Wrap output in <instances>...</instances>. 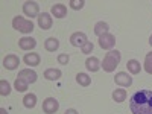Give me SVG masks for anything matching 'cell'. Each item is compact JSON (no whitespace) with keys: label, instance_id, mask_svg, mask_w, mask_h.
Returning a JSON list of instances; mask_svg holds the SVG:
<instances>
[{"label":"cell","instance_id":"277c9868","mask_svg":"<svg viewBox=\"0 0 152 114\" xmlns=\"http://www.w3.org/2000/svg\"><path fill=\"white\" fill-rule=\"evenodd\" d=\"M59 108V102L55 97H47L43 102V111L46 114H55Z\"/></svg>","mask_w":152,"mask_h":114},{"label":"cell","instance_id":"3957f363","mask_svg":"<svg viewBox=\"0 0 152 114\" xmlns=\"http://www.w3.org/2000/svg\"><path fill=\"white\" fill-rule=\"evenodd\" d=\"M12 28L18 32H21V34H31L34 31V23L31 20H26V18L17 15L12 20Z\"/></svg>","mask_w":152,"mask_h":114},{"label":"cell","instance_id":"5b68a950","mask_svg":"<svg viewBox=\"0 0 152 114\" xmlns=\"http://www.w3.org/2000/svg\"><path fill=\"white\" fill-rule=\"evenodd\" d=\"M114 44H116V38H114L113 34L107 32V34L99 37V46L102 47V49H110L111 50L114 47Z\"/></svg>","mask_w":152,"mask_h":114},{"label":"cell","instance_id":"8992f818","mask_svg":"<svg viewBox=\"0 0 152 114\" xmlns=\"http://www.w3.org/2000/svg\"><path fill=\"white\" fill-rule=\"evenodd\" d=\"M23 12L26 14L28 17H38L40 14V6H38V3L37 2H24V5H23Z\"/></svg>","mask_w":152,"mask_h":114},{"label":"cell","instance_id":"603a6c76","mask_svg":"<svg viewBox=\"0 0 152 114\" xmlns=\"http://www.w3.org/2000/svg\"><path fill=\"white\" fill-rule=\"evenodd\" d=\"M28 82L24 81V79H20V78H17L15 79V82H14V87H15V90L17 91H20V93H23V91H26L28 90Z\"/></svg>","mask_w":152,"mask_h":114},{"label":"cell","instance_id":"d4e9b609","mask_svg":"<svg viewBox=\"0 0 152 114\" xmlns=\"http://www.w3.org/2000/svg\"><path fill=\"white\" fill-rule=\"evenodd\" d=\"M145 70H146V73L152 75V52H149L145 58Z\"/></svg>","mask_w":152,"mask_h":114},{"label":"cell","instance_id":"ffe728a7","mask_svg":"<svg viewBox=\"0 0 152 114\" xmlns=\"http://www.w3.org/2000/svg\"><path fill=\"white\" fill-rule=\"evenodd\" d=\"M113 99H114V102H117V104L125 102V99H126V90H123V88H117V90H114L113 91Z\"/></svg>","mask_w":152,"mask_h":114},{"label":"cell","instance_id":"30bf717a","mask_svg":"<svg viewBox=\"0 0 152 114\" xmlns=\"http://www.w3.org/2000/svg\"><path fill=\"white\" fill-rule=\"evenodd\" d=\"M52 17H50V14H47V12H43V14L38 15V26H40L43 31H47L52 28Z\"/></svg>","mask_w":152,"mask_h":114},{"label":"cell","instance_id":"2e32d148","mask_svg":"<svg viewBox=\"0 0 152 114\" xmlns=\"http://www.w3.org/2000/svg\"><path fill=\"white\" fill-rule=\"evenodd\" d=\"M58 47H59V41H58V38H55V37H50V38H47V40L44 41V49L47 50V52H55Z\"/></svg>","mask_w":152,"mask_h":114},{"label":"cell","instance_id":"7402d4cb","mask_svg":"<svg viewBox=\"0 0 152 114\" xmlns=\"http://www.w3.org/2000/svg\"><path fill=\"white\" fill-rule=\"evenodd\" d=\"M23 104H24V107H26V108H34L37 105V96L34 93L26 94V96L23 97Z\"/></svg>","mask_w":152,"mask_h":114},{"label":"cell","instance_id":"5bb4252c","mask_svg":"<svg viewBox=\"0 0 152 114\" xmlns=\"http://www.w3.org/2000/svg\"><path fill=\"white\" fill-rule=\"evenodd\" d=\"M23 61L26 62V66L35 67V66L40 64L41 58H40V55H38V53H26V55H24V58H23Z\"/></svg>","mask_w":152,"mask_h":114},{"label":"cell","instance_id":"4fadbf2b","mask_svg":"<svg viewBox=\"0 0 152 114\" xmlns=\"http://www.w3.org/2000/svg\"><path fill=\"white\" fill-rule=\"evenodd\" d=\"M52 14L56 17V18H64L67 15V6L62 5V3H56L52 6Z\"/></svg>","mask_w":152,"mask_h":114},{"label":"cell","instance_id":"4316f807","mask_svg":"<svg viewBox=\"0 0 152 114\" xmlns=\"http://www.w3.org/2000/svg\"><path fill=\"white\" fill-rule=\"evenodd\" d=\"M93 43L91 41H88V43H85L82 47H81V50H82V53H91L93 52Z\"/></svg>","mask_w":152,"mask_h":114},{"label":"cell","instance_id":"7a4b0ae2","mask_svg":"<svg viewBox=\"0 0 152 114\" xmlns=\"http://www.w3.org/2000/svg\"><path fill=\"white\" fill-rule=\"evenodd\" d=\"M120 59H122V55H120L119 50H110V52L105 55V58L102 61V64H100V67H102L105 72L111 73V72L116 70V67L119 66Z\"/></svg>","mask_w":152,"mask_h":114},{"label":"cell","instance_id":"ac0fdd59","mask_svg":"<svg viewBox=\"0 0 152 114\" xmlns=\"http://www.w3.org/2000/svg\"><path fill=\"white\" fill-rule=\"evenodd\" d=\"M44 78L47 81H58L61 78V70L59 69H47L44 72Z\"/></svg>","mask_w":152,"mask_h":114},{"label":"cell","instance_id":"6da1fadb","mask_svg":"<svg viewBox=\"0 0 152 114\" xmlns=\"http://www.w3.org/2000/svg\"><path fill=\"white\" fill-rule=\"evenodd\" d=\"M129 108L132 114H152V91L140 90L134 93L129 100Z\"/></svg>","mask_w":152,"mask_h":114},{"label":"cell","instance_id":"8fae6325","mask_svg":"<svg viewBox=\"0 0 152 114\" xmlns=\"http://www.w3.org/2000/svg\"><path fill=\"white\" fill-rule=\"evenodd\" d=\"M114 81H116V84L120 85V87H129V85H132V78L128 73H125V72H119L116 75V78H114Z\"/></svg>","mask_w":152,"mask_h":114},{"label":"cell","instance_id":"e0dca14e","mask_svg":"<svg viewBox=\"0 0 152 114\" xmlns=\"http://www.w3.org/2000/svg\"><path fill=\"white\" fill-rule=\"evenodd\" d=\"M126 67H128V72L132 73V75H138L142 72V66L137 59H129L128 62H126Z\"/></svg>","mask_w":152,"mask_h":114},{"label":"cell","instance_id":"cb8c5ba5","mask_svg":"<svg viewBox=\"0 0 152 114\" xmlns=\"http://www.w3.org/2000/svg\"><path fill=\"white\" fill-rule=\"evenodd\" d=\"M11 93V85H9V82L8 81H0V94L2 96H8Z\"/></svg>","mask_w":152,"mask_h":114},{"label":"cell","instance_id":"d6986e66","mask_svg":"<svg viewBox=\"0 0 152 114\" xmlns=\"http://www.w3.org/2000/svg\"><path fill=\"white\" fill-rule=\"evenodd\" d=\"M108 29H110V26H108V23H107V21H97V23L94 24V34H96L97 37L107 34Z\"/></svg>","mask_w":152,"mask_h":114},{"label":"cell","instance_id":"4dcf8cb0","mask_svg":"<svg viewBox=\"0 0 152 114\" xmlns=\"http://www.w3.org/2000/svg\"><path fill=\"white\" fill-rule=\"evenodd\" d=\"M149 44H151V46H152V35H151V37H149Z\"/></svg>","mask_w":152,"mask_h":114},{"label":"cell","instance_id":"52a82bcc","mask_svg":"<svg viewBox=\"0 0 152 114\" xmlns=\"http://www.w3.org/2000/svg\"><path fill=\"white\" fill-rule=\"evenodd\" d=\"M85 43H88V40H87V35L84 32H75V34H72V37H70V44L72 46L82 47Z\"/></svg>","mask_w":152,"mask_h":114},{"label":"cell","instance_id":"7c38bea8","mask_svg":"<svg viewBox=\"0 0 152 114\" xmlns=\"http://www.w3.org/2000/svg\"><path fill=\"white\" fill-rule=\"evenodd\" d=\"M18 46L21 50H32L37 46V41L31 37H23L21 40H18Z\"/></svg>","mask_w":152,"mask_h":114},{"label":"cell","instance_id":"f1b7e54d","mask_svg":"<svg viewBox=\"0 0 152 114\" xmlns=\"http://www.w3.org/2000/svg\"><path fill=\"white\" fill-rule=\"evenodd\" d=\"M64 114H79V113L76 111V110H67V111H66Z\"/></svg>","mask_w":152,"mask_h":114},{"label":"cell","instance_id":"9c48e42d","mask_svg":"<svg viewBox=\"0 0 152 114\" xmlns=\"http://www.w3.org/2000/svg\"><path fill=\"white\" fill-rule=\"evenodd\" d=\"M17 78H20V79H24L28 84H34V82H37V79H38V76H37V73L34 72V70H31V69H23L20 73H18V76Z\"/></svg>","mask_w":152,"mask_h":114},{"label":"cell","instance_id":"9a60e30c","mask_svg":"<svg viewBox=\"0 0 152 114\" xmlns=\"http://www.w3.org/2000/svg\"><path fill=\"white\" fill-rule=\"evenodd\" d=\"M85 67H87V70H90V72H97L99 69H100V62H99V59L96 58V56H90V58H87V61H85Z\"/></svg>","mask_w":152,"mask_h":114},{"label":"cell","instance_id":"484cf974","mask_svg":"<svg viewBox=\"0 0 152 114\" xmlns=\"http://www.w3.org/2000/svg\"><path fill=\"white\" fill-rule=\"evenodd\" d=\"M69 5H70L72 9H76V11H78V9H82V8H84L85 2H84V0H70Z\"/></svg>","mask_w":152,"mask_h":114},{"label":"cell","instance_id":"83f0119b","mask_svg":"<svg viewBox=\"0 0 152 114\" xmlns=\"http://www.w3.org/2000/svg\"><path fill=\"white\" fill-rule=\"evenodd\" d=\"M69 61H70V56H69L67 53H61V55H58V62H59V64L66 66Z\"/></svg>","mask_w":152,"mask_h":114},{"label":"cell","instance_id":"f546056e","mask_svg":"<svg viewBox=\"0 0 152 114\" xmlns=\"http://www.w3.org/2000/svg\"><path fill=\"white\" fill-rule=\"evenodd\" d=\"M0 114H8V111L5 108H2V110H0Z\"/></svg>","mask_w":152,"mask_h":114},{"label":"cell","instance_id":"ba28073f","mask_svg":"<svg viewBox=\"0 0 152 114\" xmlns=\"http://www.w3.org/2000/svg\"><path fill=\"white\" fill-rule=\"evenodd\" d=\"M20 66V58L17 55H6L5 59H3V67L8 69V70H14Z\"/></svg>","mask_w":152,"mask_h":114},{"label":"cell","instance_id":"44dd1931","mask_svg":"<svg viewBox=\"0 0 152 114\" xmlns=\"http://www.w3.org/2000/svg\"><path fill=\"white\" fill-rule=\"evenodd\" d=\"M76 82H78L79 85H82V87H88L91 84V78L87 73H78L76 75Z\"/></svg>","mask_w":152,"mask_h":114}]
</instances>
